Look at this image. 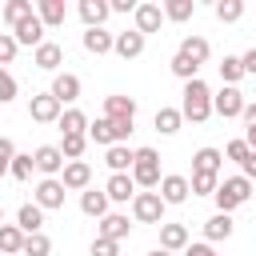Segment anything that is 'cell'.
<instances>
[{"label":"cell","instance_id":"cell-1","mask_svg":"<svg viewBox=\"0 0 256 256\" xmlns=\"http://www.w3.org/2000/svg\"><path fill=\"white\" fill-rule=\"evenodd\" d=\"M180 96H184V100H180V116H184V120L204 124V120L212 116V88H208L204 80H188Z\"/></svg>","mask_w":256,"mask_h":256},{"label":"cell","instance_id":"cell-2","mask_svg":"<svg viewBox=\"0 0 256 256\" xmlns=\"http://www.w3.org/2000/svg\"><path fill=\"white\" fill-rule=\"evenodd\" d=\"M132 180H136V188H144V192H152V188H160V152L156 148H136V164H132Z\"/></svg>","mask_w":256,"mask_h":256},{"label":"cell","instance_id":"cell-3","mask_svg":"<svg viewBox=\"0 0 256 256\" xmlns=\"http://www.w3.org/2000/svg\"><path fill=\"white\" fill-rule=\"evenodd\" d=\"M248 196H252V180H244V176H224L212 200H216V208H220V212H228V216H232V208L248 204Z\"/></svg>","mask_w":256,"mask_h":256},{"label":"cell","instance_id":"cell-4","mask_svg":"<svg viewBox=\"0 0 256 256\" xmlns=\"http://www.w3.org/2000/svg\"><path fill=\"white\" fill-rule=\"evenodd\" d=\"M128 136H132V124H116V120H108V116H100V120L88 124V140H92V144H104V148L124 144Z\"/></svg>","mask_w":256,"mask_h":256},{"label":"cell","instance_id":"cell-5","mask_svg":"<svg viewBox=\"0 0 256 256\" xmlns=\"http://www.w3.org/2000/svg\"><path fill=\"white\" fill-rule=\"evenodd\" d=\"M164 200H160V192H136V200H132V220L136 224H164Z\"/></svg>","mask_w":256,"mask_h":256},{"label":"cell","instance_id":"cell-6","mask_svg":"<svg viewBox=\"0 0 256 256\" xmlns=\"http://www.w3.org/2000/svg\"><path fill=\"white\" fill-rule=\"evenodd\" d=\"M244 104H248V100H244V92H240V88H228V84H224L220 92H212V112H216V116H224V120L244 116Z\"/></svg>","mask_w":256,"mask_h":256},{"label":"cell","instance_id":"cell-7","mask_svg":"<svg viewBox=\"0 0 256 256\" xmlns=\"http://www.w3.org/2000/svg\"><path fill=\"white\" fill-rule=\"evenodd\" d=\"M28 116H32L36 124H56V120L64 116V104H60L52 92H40V96L28 100Z\"/></svg>","mask_w":256,"mask_h":256},{"label":"cell","instance_id":"cell-8","mask_svg":"<svg viewBox=\"0 0 256 256\" xmlns=\"http://www.w3.org/2000/svg\"><path fill=\"white\" fill-rule=\"evenodd\" d=\"M32 160H36V172H44V176H52V180H60V172H64V152H60V144H40L36 152H32Z\"/></svg>","mask_w":256,"mask_h":256},{"label":"cell","instance_id":"cell-9","mask_svg":"<svg viewBox=\"0 0 256 256\" xmlns=\"http://www.w3.org/2000/svg\"><path fill=\"white\" fill-rule=\"evenodd\" d=\"M60 184L68 192H88L92 188V164L88 160H68L64 172H60Z\"/></svg>","mask_w":256,"mask_h":256},{"label":"cell","instance_id":"cell-10","mask_svg":"<svg viewBox=\"0 0 256 256\" xmlns=\"http://www.w3.org/2000/svg\"><path fill=\"white\" fill-rule=\"evenodd\" d=\"M64 196H68V188H64L60 180L44 176V180L36 184V192H32V204H40V208L48 212V208H64Z\"/></svg>","mask_w":256,"mask_h":256},{"label":"cell","instance_id":"cell-11","mask_svg":"<svg viewBox=\"0 0 256 256\" xmlns=\"http://www.w3.org/2000/svg\"><path fill=\"white\" fill-rule=\"evenodd\" d=\"M80 88H84V84H80V76H76V72H56L48 92H52L60 104H76V100H80Z\"/></svg>","mask_w":256,"mask_h":256},{"label":"cell","instance_id":"cell-12","mask_svg":"<svg viewBox=\"0 0 256 256\" xmlns=\"http://www.w3.org/2000/svg\"><path fill=\"white\" fill-rule=\"evenodd\" d=\"M104 192H108L112 204H128V200H136V180H132V172H112L108 184H104Z\"/></svg>","mask_w":256,"mask_h":256},{"label":"cell","instance_id":"cell-13","mask_svg":"<svg viewBox=\"0 0 256 256\" xmlns=\"http://www.w3.org/2000/svg\"><path fill=\"white\" fill-rule=\"evenodd\" d=\"M160 200L164 204H184L188 200V192H192V184H188V176H180V172H168L164 180H160Z\"/></svg>","mask_w":256,"mask_h":256},{"label":"cell","instance_id":"cell-14","mask_svg":"<svg viewBox=\"0 0 256 256\" xmlns=\"http://www.w3.org/2000/svg\"><path fill=\"white\" fill-rule=\"evenodd\" d=\"M104 116L116 124H136V100L132 96H104Z\"/></svg>","mask_w":256,"mask_h":256},{"label":"cell","instance_id":"cell-15","mask_svg":"<svg viewBox=\"0 0 256 256\" xmlns=\"http://www.w3.org/2000/svg\"><path fill=\"white\" fill-rule=\"evenodd\" d=\"M12 36H16V44H28L32 52L44 44V20L40 16H28V20H20L16 28H12Z\"/></svg>","mask_w":256,"mask_h":256},{"label":"cell","instance_id":"cell-16","mask_svg":"<svg viewBox=\"0 0 256 256\" xmlns=\"http://www.w3.org/2000/svg\"><path fill=\"white\" fill-rule=\"evenodd\" d=\"M80 44H84V52L104 56V52H112V48H116V32H108V28H84Z\"/></svg>","mask_w":256,"mask_h":256},{"label":"cell","instance_id":"cell-17","mask_svg":"<svg viewBox=\"0 0 256 256\" xmlns=\"http://www.w3.org/2000/svg\"><path fill=\"white\" fill-rule=\"evenodd\" d=\"M128 232H132V224H128V216H120V212H108L100 224H96V236L100 240H128Z\"/></svg>","mask_w":256,"mask_h":256},{"label":"cell","instance_id":"cell-18","mask_svg":"<svg viewBox=\"0 0 256 256\" xmlns=\"http://www.w3.org/2000/svg\"><path fill=\"white\" fill-rule=\"evenodd\" d=\"M32 64H36L40 72H56V68L64 64V48H60L56 40H44V44L32 52Z\"/></svg>","mask_w":256,"mask_h":256},{"label":"cell","instance_id":"cell-19","mask_svg":"<svg viewBox=\"0 0 256 256\" xmlns=\"http://www.w3.org/2000/svg\"><path fill=\"white\" fill-rule=\"evenodd\" d=\"M108 16H112V4H108V0H80V20H84V28H104Z\"/></svg>","mask_w":256,"mask_h":256},{"label":"cell","instance_id":"cell-20","mask_svg":"<svg viewBox=\"0 0 256 256\" xmlns=\"http://www.w3.org/2000/svg\"><path fill=\"white\" fill-rule=\"evenodd\" d=\"M132 16H136V32H140V36L160 32V24H164V8H160V4H140Z\"/></svg>","mask_w":256,"mask_h":256},{"label":"cell","instance_id":"cell-21","mask_svg":"<svg viewBox=\"0 0 256 256\" xmlns=\"http://www.w3.org/2000/svg\"><path fill=\"white\" fill-rule=\"evenodd\" d=\"M144 44H148V36H140V32L132 28V32H116V48H112V52H116L120 60H136V56L144 52Z\"/></svg>","mask_w":256,"mask_h":256},{"label":"cell","instance_id":"cell-22","mask_svg":"<svg viewBox=\"0 0 256 256\" xmlns=\"http://www.w3.org/2000/svg\"><path fill=\"white\" fill-rule=\"evenodd\" d=\"M108 192L104 188H88V192H80V212L84 216H96V220H104L108 216Z\"/></svg>","mask_w":256,"mask_h":256},{"label":"cell","instance_id":"cell-23","mask_svg":"<svg viewBox=\"0 0 256 256\" xmlns=\"http://www.w3.org/2000/svg\"><path fill=\"white\" fill-rule=\"evenodd\" d=\"M16 228H20L24 236L44 232V208H40V204H20V212H16Z\"/></svg>","mask_w":256,"mask_h":256},{"label":"cell","instance_id":"cell-24","mask_svg":"<svg viewBox=\"0 0 256 256\" xmlns=\"http://www.w3.org/2000/svg\"><path fill=\"white\" fill-rule=\"evenodd\" d=\"M232 232H236V224H232V216H228V212H216V216H208V220H204V240H208V244L228 240Z\"/></svg>","mask_w":256,"mask_h":256},{"label":"cell","instance_id":"cell-25","mask_svg":"<svg viewBox=\"0 0 256 256\" xmlns=\"http://www.w3.org/2000/svg\"><path fill=\"white\" fill-rule=\"evenodd\" d=\"M60 136H88V116L80 108H64V116L56 120Z\"/></svg>","mask_w":256,"mask_h":256},{"label":"cell","instance_id":"cell-26","mask_svg":"<svg viewBox=\"0 0 256 256\" xmlns=\"http://www.w3.org/2000/svg\"><path fill=\"white\" fill-rule=\"evenodd\" d=\"M104 164H108L112 172H132V164H136V148H128V144H112V148L104 152Z\"/></svg>","mask_w":256,"mask_h":256},{"label":"cell","instance_id":"cell-27","mask_svg":"<svg viewBox=\"0 0 256 256\" xmlns=\"http://www.w3.org/2000/svg\"><path fill=\"white\" fill-rule=\"evenodd\" d=\"M160 248L164 252H184L188 248V228L184 224H160Z\"/></svg>","mask_w":256,"mask_h":256},{"label":"cell","instance_id":"cell-28","mask_svg":"<svg viewBox=\"0 0 256 256\" xmlns=\"http://www.w3.org/2000/svg\"><path fill=\"white\" fill-rule=\"evenodd\" d=\"M36 16L44 20V28H60L68 20V8H64V0H40L36 4Z\"/></svg>","mask_w":256,"mask_h":256},{"label":"cell","instance_id":"cell-29","mask_svg":"<svg viewBox=\"0 0 256 256\" xmlns=\"http://www.w3.org/2000/svg\"><path fill=\"white\" fill-rule=\"evenodd\" d=\"M220 160H224V152H220V148H196V156H192V172L220 176Z\"/></svg>","mask_w":256,"mask_h":256},{"label":"cell","instance_id":"cell-30","mask_svg":"<svg viewBox=\"0 0 256 256\" xmlns=\"http://www.w3.org/2000/svg\"><path fill=\"white\" fill-rule=\"evenodd\" d=\"M176 52H184V56H188V60H192V64H204V60H208V56H212V44H208V40H204V36H184V40H180V48H176Z\"/></svg>","mask_w":256,"mask_h":256},{"label":"cell","instance_id":"cell-31","mask_svg":"<svg viewBox=\"0 0 256 256\" xmlns=\"http://www.w3.org/2000/svg\"><path fill=\"white\" fill-rule=\"evenodd\" d=\"M152 124H156V132H160V136H176V132H180V124H184V116H180V108H156Z\"/></svg>","mask_w":256,"mask_h":256},{"label":"cell","instance_id":"cell-32","mask_svg":"<svg viewBox=\"0 0 256 256\" xmlns=\"http://www.w3.org/2000/svg\"><path fill=\"white\" fill-rule=\"evenodd\" d=\"M192 16H196V0H164V20L184 24V20H192Z\"/></svg>","mask_w":256,"mask_h":256},{"label":"cell","instance_id":"cell-33","mask_svg":"<svg viewBox=\"0 0 256 256\" xmlns=\"http://www.w3.org/2000/svg\"><path fill=\"white\" fill-rule=\"evenodd\" d=\"M244 76H248V72H244V60H240V56H224V60H220V80H224L228 88H236Z\"/></svg>","mask_w":256,"mask_h":256},{"label":"cell","instance_id":"cell-34","mask_svg":"<svg viewBox=\"0 0 256 256\" xmlns=\"http://www.w3.org/2000/svg\"><path fill=\"white\" fill-rule=\"evenodd\" d=\"M0 252H8V256L24 252V232L16 224H0Z\"/></svg>","mask_w":256,"mask_h":256},{"label":"cell","instance_id":"cell-35","mask_svg":"<svg viewBox=\"0 0 256 256\" xmlns=\"http://www.w3.org/2000/svg\"><path fill=\"white\" fill-rule=\"evenodd\" d=\"M28 16H36V8H32V0H8L4 4V20L16 28L20 20H28Z\"/></svg>","mask_w":256,"mask_h":256},{"label":"cell","instance_id":"cell-36","mask_svg":"<svg viewBox=\"0 0 256 256\" xmlns=\"http://www.w3.org/2000/svg\"><path fill=\"white\" fill-rule=\"evenodd\" d=\"M168 68H172V72H176V76H180V80H184V84H188V80H200V64H192V60H188V56H184V52H176V56H172V64H168Z\"/></svg>","mask_w":256,"mask_h":256},{"label":"cell","instance_id":"cell-37","mask_svg":"<svg viewBox=\"0 0 256 256\" xmlns=\"http://www.w3.org/2000/svg\"><path fill=\"white\" fill-rule=\"evenodd\" d=\"M192 196H216V188H220V176H208V172H192Z\"/></svg>","mask_w":256,"mask_h":256},{"label":"cell","instance_id":"cell-38","mask_svg":"<svg viewBox=\"0 0 256 256\" xmlns=\"http://www.w3.org/2000/svg\"><path fill=\"white\" fill-rule=\"evenodd\" d=\"M20 256H52V240L44 232H32V236H24V252Z\"/></svg>","mask_w":256,"mask_h":256},{"label":"cell","instance_id":"cell-39","mask_svg":"<svg viewBox=\"0 0 256 256\" xmlns=\"http://www.w3.org/2000/svg\"><path fill=\"white\" fill-rule=\"evenodd\" d=\"M240 16H244V0H220L216 4V20L220 24H236Z\"/></svg>","mask_w":256,"mask_h":256},{"label":"cell","instance_id":"cell-40","mask_svg":"<svg viewBox=\"0 0 256 256\" xmlns=\"http://www.w3.org/2000/svg\"><path fill=\"white\" fill-rule=\"evenodd\" d=\"M32 168H36V160H32V152H16V160H12V180H32Z\"/></svg>","mask_w":256,"mask_h":256},{"label":"cell","instance_id":"cell-41","mask_svg":"<svg viewBox=\"0 0 256 256\" xmlns=\"http://www.w3.org/2000/svg\"><path fill=\"white\" fill-rule=\"evenodd\" d=\"M84 148H88V136H64V140H60L64 160H80V156H84Z\"/></svg>","mask_w":256,"mask_h":256},{"label":"cell","instance_id":"cell-42","mask_svg":"<svg viewBox=\"0 0 256 256\" xmlns=\"http://www.w3.org/2000/svg\"><path fill=\"white\" fill-rule=\"evenodd\" d=\"M16 52H20L16 36H12V32H0V68H4V64H12V60H16Z\"/></svg>","mask_w":256,"mask_h":256},{"label":"cell","instance_id":"cell-43","mask_svg":"<svg viewBox=\"0 0 256 256\" xmlns=\"http://www.w3.org/2000/svg\"><path fill=\"white\" fill-rule=\"evenodd\" d=\"M12 100H16V76L0 68V104H12Z\"/></svg>","mask_w":256,"mask_h":256},{"label":"cell","instance_id":"cell-44","mask_svg":"<svg viewBox=\"0 0 256 256\" xmlns=\"http://www.w3.org/2000/svg\"><path fill=\"white\" fill-rule=\"evenodd\" d=\"M12 160H16V144H12L8 136H0V176L12 172Z\"/></svg>","mask_w":256,"mask_h":256},{"label":"cell","instance_id":"cell-45","mask_svg":"<svg viewBox=\"0 0 256 256\" xmlns=\"http://www.w3.org/2000/svg\"><path fill=\"white\" fill-rule=\"evenodd\" d=\"M92 256H120V244H116V240H100V236H96V240H92Z\"/></svg>","mask_w":256,"mask_h":256},{"label":"cell","instance_id":"cell-46","mask_svg":"<svg viewBox=\"0 0 256 256\" xmlns=\"http://www.w3.org/2000/svg\"><path fill=\"white\" fill-rule=\"evenodd\" d=\"M248 152H252V148H248L244 140H232V144L224 148V156H228V160H236V164H244V156H248Z\"/></svg>","mask_w":256,"mask_h":256},{"label":"cell","instance_id":"cell-47","mask_svg":"<svg viewBox=\"0 0 256 256\" xmlns=\"http://www.w3.org/2000/svg\"><path fill=\"white\" fill-rule=\"evenodd\" d=\"M184 256H216V248H212L208 240H200V244H188V248H184Z\"/></svg>","mask_w":256,"mask_h":256},{"label":"cell","instance_id":"cell-48","mask_svg":"<svg viewBox=\"0 0 256 256\" xmlns=\"http://www.w3.org/2000/svg\"><path fill=\"white\" fill-rule=\"evenodd\" d=\"M240 176H244V180H256V152H248V156H244V164H240Z\"/></svg>","mask_w":256,"mask_h":256},{"label":"cell","instance_id":"cell-49","mask_svg":"<svg viewBox=\"0 0 256 256\" xmlns=\"http://www.w3.org/2000/svg\"><path fill=\"white\" fill-rule=\"evenodd\" d=\"M240 60H244V72H248V76H256V48H248Z\"/></svg>","mask_w":256,"mask_h":256},{"label":"cell","instance_id":"cell-50","mask_svg":"<svg viewBox=\"0 0 256 256\" xmlns=\"http://www.w3.org/2000/svg\"><path fill=\"white\" fill-rule=\"evenodd\" d=\"M140 4L136 0H112V12H136Z\"/></svg>","mask_w":256,"mask_h":256},{"label":"cell","instance_id":"cell-51","mask_svg":"<svg viewBox=\"0 0 256 256\" xmlns=\"http://www.w3.org/2000/svg\"><path fill=\"white\" fill-rule=\"evenodd\" d=\"M244 124H256V100L244 104Z\"/></svg>","mask_w":256,"mask_h":256},{"label":"cell","instance_id":"cell-52","mask_svg":"<svg viewBox=\"0 0 256 256\" xmlns=\"http://www.w3.org/2000/svg\"><path fill=\"white\" fill-rule=\"evenodd\" d=\"M244 144L256 152V124H248V128H244Z\"/></svg>","mask_w":256,"mask_h":256},{"label":"cell","instance_id":"cell-53","mask_svg":"<svg viewBox=\"0 0 256 256\" xmlns=\"http://www.w3.org/2000/svg\"><path fill=\"white\" fill-rule=\"evenodd\" d=\"M148 256H172V252H164V248H152V252H148Z\"/></svg>","mask_w":256,"mask_h":256},{"label":"cell","instance_id":"cell-54","mask_svg":"<svg viewBox=\"0 0 256 256\" xmlns=\"http://www.w3.org/2000/svg\"><path fill=\"white\" fill-rule=\"evenodd\" d=\"M0 224H4V204H0Z\"/></svg>","mask_w":256,"mask_h":256},{"label":"cell","instance_id":"cell-55","mask_svg":"<svg viewBox=\"0 0 256 256\" xmlns=\"http://www.w3.org/2000/svg\"><path fill=\"white\" fill-rule=\"evenodd\" d=\"M252 48H256V44H252Z\"/></svg>","mask_w":256,"mask_h":256}]
</instances>
